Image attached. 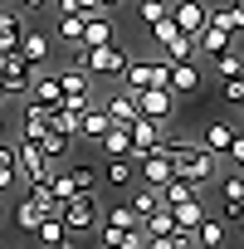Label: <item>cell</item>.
<instances>
[{"mask_svg":"<svg viewBox=\"0 0 244 249\" xmlns=\"http://www.w3.org/2000/svg\"><path fill=\"white\" fill-rule=\"evenodd\" d=\"M161 152L171 157L176 176H186V181H195V186L215 181V171H220V157H215V152H205V147H200V142H191V137H166V142H161Z\"/></svg>","mask_w":244,"mask_h":249,"instance_id":"1","label":"cell"},{"mask_svg":"<svg viewBox=\"0 0 244 249\" xmlns=\"http://www.w3.org/2000/svg\"><path fill=\"white\" fill-rule=\"evenodd\" d=\"M73 64L88 69L93 78H122V69H127V49L112 39V44H98V49H78Z\"/></svg>","mask_w":244,"mask_h":249,"instance_id":"2","label":"cell"},{"mask_svg":"<svg viewBox=\"0 0 244 249\" xmlns=\"http://www.w3.org/2000/svg\"><path fill=\"white\" fill-rule=\"evenodd\" d=\"M98 196L93 191H78V196H69V200H59V220H64V230L69 234H78V230H98Z\"/></svg>","mask_w":244,"mask_h":249,"instance_id":"3","label":"cell"},{"mask_svg":"<svg viewBox=\"0 0 244 249\" xmlns=\"http://www.w3.org/2000/svg\"><path fill=\"white\" fill-rule=\"evenodd\" d=\"M166 73H171V64H166V59H127V69H122V88H127V93L166 88Z\"/></svg>","mask_w":244,"mask_h":249,"instance_id":"4","label":"cell"},{"mask_svg":"<svg viewBox=\"0 0 244 249\" xmlns=\"http://www.w3.org/2000/svg\"><path fill=\"white\" fill-rule=\"evenodd\" d=\"M15 176H20V186L49 181V176H54V161H49L35 142H15Z\"/></svg>","mask_w":244,"mask_h":249,"instance_id":"5","label":"cell"},{"mask_svg":"<svg viewBox=\"0 0 244 249\" xmlns=\"http://www.w3.org/2000/svg\"><path fill=\"white\" fill-rule=\"evenodd\" d=\"M132 161H137V181H142V186H157V191H161V186L176 176V166H171V157H166L161 147H152V152H137Z\"/></svg>","mask_w":244,"mask_h":249,"instance_id":"6","label":"cell"},{"mask_svg":"<svg viewBox=\"0 0 244 249\" xmlns=\"http://www.w3.org/2000/svg\"><path fill=\"white\" fill-rule=\"evenodd\" d=\"M137 112L152 117V122H171L176 117V93L171 88H142L137 93Z\"/></svg>","mask_w":244,"mask_h":249,"instance_id":"7","label":"cell"},{"mask_svg":"<svg viewBox=\"0 0 244 249\" xmlns=\"http://www.w3.org/2000/svg\"><path fill=\"white\" fill-rule=\"evenodd\" d=\"M25 103H35V107H59V103H64L59 73H49V69H35V78H30V93H25Z\"/></svg>","mask_w":244,"mask_h":249,"instance_id":"8","label":"cell"},{"mask_svg":"<svg viewBox=\"0 0 244 249\" xmlns=\"http://www.w3.org/2000/svg\"><path fill=\"white\" fill-rule=\"evenodd\" d=\"M103 112L112 117V127H132V122L142 117V112H137V93H127V88H117V93H107Z\"/></svg>","mask_w":244,"mask_h":249,"instance_id":"9","label":"cell"},{"mask_svg":"<svg viewBox=\"0 0 244 249\" xmlns=\"http://www.w3.org/2000/svg\"><path fill=\"white\" fill-rule=\"evenodd\" d=\"M205 10H210L205 0H171V10H166V15H171V25H176V30L195 35V30L205 25Z\"/></svg>","mask_w":244,"mask_h":249,"instance_id":"10","label":"cell"},{"mask_svg":"<svg viewBox=\"0 0 244 249\" xmlns=\"http://www.w3.org/2000/svg\"><path fill=\"white\" fill-rule=\"evenodd\" d=\"M15 54H20L30 69H44V64H49V35H44V30H25L20 44H15Z\"/></svg>","mask_w":244,"mask_h":249,"instance_id":"11","label":"cell"},{"mask_svg":"<svg viewBox=\"0 0 244 249\" xmlns=\"http://www.w3.org/2000/svg\"><path fill=\"white\" fill-rule=\"evenodd\" d=\"M35 239H39L44 249H78V239L64 230V220H59V215H44V220L35 225Z\"/></svg>","mask_w":244,"mask_h":249,"instance_id":"12","label":"cell"},{"mask_svg":"<svg viewBox=\"0 0 244 249\" xmlns=\"http://www.w3.org/2000/svg\"><path fill=\"white\" fill-rule=\"evenodd\" d=\"M161 127H166V122L137 117L132 127H127V137H132V157H137V152H152V147H161V142H166V132H161Z\"/></svg>","mask_w":244,"mask_h":249,"instance_id":"13","label":"cell"},{"mask_svg":"<svg viewBox=\"0 0 244 249\" xmlns=\"http://www.w3.org/2000/svg\"><path fill=\"white\" fill-rule=\"evenodd\" d=\"M166 88H171L176 98L195 93V88H200V64H195V59H181V64H171V73H166Z\"/></svg>","mask_w":244,"mask_h":249,"instance_id":"14","label":"cell"},{"mask_svg":"<svg viewBox=\"0 0 244 249\" xmlns=\"http://www.w3.org/2000/svg\"><path fill=\"white\" fill-rule=\"evenodd\" d=\"M103 249H147V234L142 230H112V225H98L93 230Z\"/></svg>","mask_w":244,"mask_h":249,"instance_id":"15","label":"cell"},{"mask_svg":"<svg viewBox=\"0 0 244 249\" xmlns=\"http://www.w3.org/2000/svg\"><path fill=\"white\" fill-rule=\"evenodd\" d=\"M112 127V117L103 112V103H88L83 107V117H78V137H88V142H103V132Z\"/></svg>","mask_w":244,"mask_h":249,"instance_id":"16","label":"cell"},{"mask_svg":"<svg viewBox=\"0 0 244 249\" xmlns=\"http://www.w3.org/2000/svg\"><path fill=\"white\" fill-rule=\"evenodd\" d=\"M195 142H200L205 152H215V157H220V152H229V142H234V127H229L225 117H215V122H205V132H200Z\"/></svg>","mask_w":244,"mask_h":249,"instance_id":"17","label":"cell"},{"mask_svg":"<svg viewBox=\"0 0 244 249\" xmlns=\"http://www.w3.org/2000/svg\"><path fill=\"white\" fill-rule=\"evenodd\" d=\"M171 210V220H176V234H191L200 220H205V205H200V196H191V200H181V205H166Z\"/></svg>","mask_w":244,"mask_h":249,"instance_id":"18","label":"cell"},{"mask_svg":"<svg viewBox=\"0 0 244 249\" xmlns=\"http://www.w3.org/2000/svg\"><path fill=\"white\" fill-rule=\"evenodd\" d=\"M191 239H195V249H225V239H229V230H225V220H200L195 230H191Z\"/></svg>","mask_w":244,"mask_h":249,"instance_id":"19","label":"cell"},{"mask_svg":"<svg viewBox=\"0 0 244 249\" xmlns=\"http://www.w3.org/2000/svg\"><path fill=\"white\" fill-rule=\"evenodd\" d=\"M44 132H49V107L25 103V117H20V142H39Z\"/></svg>","mask_w":244,"mask_h":249,"instance_id":"20","label":"cell"},{"mask_svg":"<svg viewBox=\"0 0 244 249\" xmlns=\"http://www.w3.org/2000/svg\"><path fill=\"white\" fill-rule=\"evenodd\" d=\"M112 35H117L112 15H88V25H83V49H98V44H112Z\"/></svg>","mask_w":244,"mask_h":249,"instance_id":"21","label":"cell"},{"mask_svg":"<svg viewBox=\"0 0 244 249\" xmlns=\"http://www.w3.org/2000/svg\"><path fill=\"white\" fill-rule=\"evenodd\" d=\"M59 88H64V98H93V73L73 64V69L59 73Z\"/></svg>","mask_w":244,"mask_h":249,"instance_id":"22","label":"cell"},{"mask_svg":"<svg viewBox=\"0 0 244 249\" xmlns=\"http://www.w3.org/2000/svg\"><path fill=\"white\" fill-rule=\"evenodd\" d=\"M127 205H132V215H137V220H147L152 210H161V191H157V186L132 181V200H127Z\"/></svg>","mask_w":244,"mask_h":249,"instance_id":"23","label":"cell"},{"mask_svg":"<svg viewBox=\"0 0 244 249\" xmlns=\"http://www.w3.org/2000/svg\"><path fill=\"white\" fill-rule=\"evenodd\" d=\"M98 176H107V186H132L137 181V161L132 157H107V166Z\"/></svg>","mask_w":244,"mask_h":249,"instance_id":"24","label":"cell"},{"mask_svg":"<svg viewBox=\"0 0 244 249\" xmlns=\"http://www.w3.org/2000/svg\"><path fill=\"white\" fill-rule=\"evenodd\" d=\"M64 181H69V191L78 196V191H98V181H103V176H98V166H88V161H73V166L64 171Z\"/></svg>","mask_w":244,"mask_h":249,"instance_id":"25","label":"cell"},{"mask_svg":"<svg viewBox=\"0 0 244 249\" xmlns=\"http://www.w3.org/2000/svg\"><path fill=\"white\" fill-rule=\"evenodd\" d=\"M83 25H88V15H59V30H54V35L78 54V49H83Z\"/></svg>","mask_w":244,"mask_h":249,"instance_id":"26","label":"cell"},{"mask_svg":"<svg viewBox=\"0 0 244 249\" xmlns=\"http://www.w3.org/2000/svg\"><path fill=\"white\" fill-rule=\"evenodd\" d=\"M161 54H166V64H181V59H195V35H186V30H176L166 44H161Z\"/></svg>","mask_w":244,"mask_h":249,"instance_id":"27","label":"cell"},{"mask_svg":"<svg viewBox=\"0 0 244 249\" xmlns=\"http://www.w3.org/2000/svg\"><path fill=\"white\" fill-rule=\"evenodd\" d=\"M191 196H200V186L186 181V176H171V181L161 186V205H181V200H191Z\"/></svg>","mask_w":244,"mask_h":249,"instance_id":"28","label":"cell"},{"mask_svg":"<svg viewBox=\"0 0 244 249\" xmlns=\"http://www.w3.org/2000/svg\"><path fill=\"white\" fill-rule=\"evenodd\" d=\"M20 176H15V142H0V196L15 191Z\"/></svg>","mask_w":244,"mask_h":249,"instance_id":"29","label":"cell"},{"mask_svg":"<svg viewBox=\"0 0 244 249\" xmlns=\"http://www.w3.org/2000/svg\"><path fill=\"white\" fill-rule=\"evenodd\" d=\"M20 35H25V20H20L15 10H0V49H15Z\"/></svg>","mask_w":244,"mask_h":249,"instance_id":"30","label":"cell"},{"mask_svg":"<svg viewBox=\"0 0 244 249\" xmlns=\"http://www.w3.org/2000/svg\"><path fill=\"white\" fill-rule=\"evenodd\" d=\"M98 147H103L107 157H132V137H127V127H107Z\"/></svg>","mask_w":244,"mask_h":249,"instance_id":"31","label":"cell"},{"mask_svg":"<svg viewBox=\"0 0 244 249\" xmlns=\"http://www.w3.org/2000/svg\"><path fill=\"white\" fill-rule=\"evenodd\" d=\"M98 225H112V230H142V220L132 215V205H107V215H98Z\"/></svg>","mask_w":244,"mask_h":249,"instance_id":"32","label":"cell"},{"mask_svg":"<svg viewBox=\"0 0 244 249\" xmlns=\"http://www.w3.org/2000/svg\"><path fill=\"white\" fill-rule=\"evenodd\" d=\"M39 220H44V210H39L30 196H20V200H15V230H30V234H35Z\"/></svg>","mask_w":244,"mask_h":249,"instance_id":"33","label":"cell"},{"mask_svg":"<svg viewBox=\"0 0 244 249\" xmlns=\"http://www.w3.org/2000/svg\"><path fill=\"white\" fill-rule=\"evenodd\" d=\"M210 64H215V73H220V78H234V73L244 69V54H239V49H225V54H215Z\"/></svg>","mask_w":244,"mask_h":249,"instance_id":"34","label":"cell"},{"mask_svg":"<svg viewBox=\"0 0 244 249\" xmlns=\"http://www.w3.org/2000/svg\"><path fill=\"white\" fill-rule=\"evenodd\" d=\"M166 10H171V0H142V5H137L142 25H157V20H166Z\"/></svg>","mask_w":244,"mask_h":249,"instance_id":"35","label":"cell"},{"mask_svg":"<svg viewBox=\"0 0 244 249\" xmlns=\"http://www.w3.org/2000/svg\"><path fill=\"white\" fill-rule=\"evenodd\" d=\"M220 93H225V103H244V73H234V78H220Z\"/></svg>","mask_w":244,"mask_h":249,"instance_id":"36","label":"cell"},{"mask_svg":"<svg viewBox=\"0 0 244 249\" xmlns=\"http://www.w3.org/2000/svg\"><path fill=\"white\" fill-rule=\"evenodd\" d=\"M225 205V220H244V196H220Z\"/></svg>","mask_w":244,"mask_h":249,"instance_id":"37","label":"cell"},{"mask_svg":"<svg viewBox=\"0 0 244 249\" xmlns=\"http://www.w3.org/2000/svg\"><path fill=\"white\" fill-rule=\"evenodd\" d=\"M225 157H229V161L239 166V176H244V137H239V132H234V142H229V152H225Z\"/></svg>","mask_w":244,"mask_h":249,"instance_id":"38","label":"cell"},{"mask_svg":"<svg viewBox=\"0 0 244 249\" xmlns=\"http://www.w3.org/2000/svg\"><path fill=\"white\" fill-rule=\"evenodd\" d=\"M78 15H103V0H73Z\"/></svg>","mask_w":244,"mask_h":249,"instance_id":"39","label":"cell"},{"mask_svg":"<svg viewBox=\"0 0 244 249\" xmlns=\"http://www.w3.org/2000/svg\"><path fill=\"white\" fill-rule=\"evenodd\" d=\"M171 249H195V239L191 234H171Z\"/></svg>","mask_w":244,"mask_h":249,"instance_id":"40","label":"cell"},{"mask_svg":"<svg viewBox=\"0 0 244 249\" xmlns=\"http://www.w3.org/2000/svg\"><path fill=\"white\" fill-rule=\"evenodd\" d=\"M49 0H20V10H44Z\"/></svg>","mask_w":244,"mask_h":249,"instance_id":"41","label":"cell"},{"mask_svg":"<svg viewBox=\"0 0 244 249\" xmlns=\"http://www.w3.org/2000/svg\"><path fill=\"white\" fill-rule=\"evenodd\" d=\"M117 5H122V0H103V15H112V10H117Z\"/></svg>","mask_w":244,"mask_h":249,"instance_id":"42","label":"cell"},{"mask_svg":"<svg viewBox=\"0 0 244 249\" xmlns=\"http://www.w3.org/2000/svg\"><path fill=\"white\" fill-rule=\"evenodd\" d=\"M0 142H10V137H5V122H0Z\"/></svg>","mask_w":244,"mask_h":249,"instance_id":"43","label":"cell"},{"mask_svg":"<svg viewBox=\"0 0 244 249\" xmlns=\"http://www.w3.org/2000/svg\"><path fill=\"white\" fill-rule=\"evenodd\" d=\"M239 239H244V220H239Z\"/></svg>","mask_w":244,"mask_h":249,"instance_id":"44","label":"cell"},{"mask_svg":"<svg viewBox=\"0 0 244 249\" xmlns=\"http://www.w3.org/2000/svg\"><path fill=\"white\" fill-rule=\"evenodd\" d=\"M0 103H5V88H0Z\"/></svg>","mask_w":244,"mask_h":249,"instance_id":"45","label":"cell"},{"mask_svg":"<svg viewBox=\"0 0 244 249\" xmlns=\"http://www.w3.org/2000/svg\"><path fill=\"white\" fill-rule=\"evenodd\" d=\"M0 220H5V205H0Z\"/></svg>","mask_w":244,"mask_h":249,"instance_id":"46","label":"cell"}]
</instances>
